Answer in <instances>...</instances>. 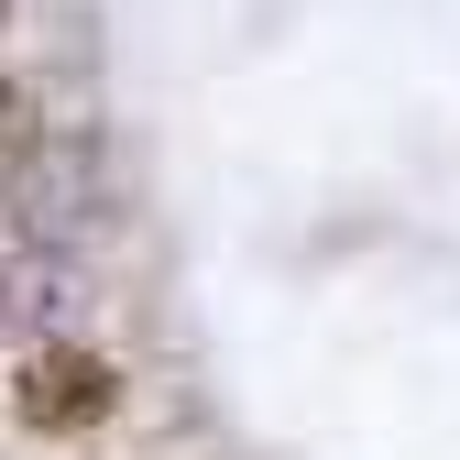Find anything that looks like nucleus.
Segmentation results:
<instances>
[{"label": "nucleus", "mask_w": 460, "mask_h": 460, "mask_svg": "<svg viewBox=\"0 0 460 460\" xmlns=\"http://www.w3.org/2000/svg\"><path fill=\"white\" fill-rule=\"evenodd\" d=\"M12 208H22V230H44V242H77V230L99 219V154L88 143H33L12 164Z\"/></svg>", "instance_id": "1"}, {"label": "nucleus", "mask_w": 460, "mask_h": 460, "mask_svg": "<svg viewBox=\"0 0 460 460\" xmlns=\"http://www.w3.org/2000/svg\"><path fill=\"white\" fill-rule=\"evenodd\" d=\"M12 406H22V428H55V438H66V428H99L110 406H121V384H110L99 351H33Z\"/></svg>", "instance_id": "2"}, {"label": "nucleus", "mask_w": 460, "mask_h": 460, "mask_svg": "<svg viewBox=\"0 0 460 460\" xmlns=\"http://www.w3.org/2000/svg\"><path fill=\"white\" fill-rule=\"evenodd\" d=\"M0 143H33V88L0 77Z\"/></svg>", "instance_id": "3"}, {"label": "nucleus", "mask_w": 460, "mask_h": 460, "mask_svg": "<svg viewBox=\"0 0 460 460\" xmlns=\"http://www.w3.org/2000/svg\"><path fill=\"white\" fill-rule=\"evenodd\" d=\"M0 22H12V0H0Z\"/></svg>", "instance_id": "4"}]
</instances>
